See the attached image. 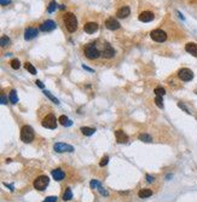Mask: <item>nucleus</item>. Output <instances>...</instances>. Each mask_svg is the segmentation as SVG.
<instances>
[{"instance_id":"obj_1","label":"nucleus","mask_w":197,"mask_h":202,"mask_svg":"<svg viewBox=\"0 0 197 202\" xmlns=\"http://www.w3.org/2000/svg\"><path fill=\"white\" fill-rule=\"evenodd\" d=\"M84 52H85V56L91 61L99 58V56L102 55V51L98 49L96 43H90L86 45L84 47Z\"/></svg>"},{"instance_id":"obj_2","label":"nucleus","mask_w":197,"mask_h":202,"mask_svg":"<svg viewBox=\"0 0 197 202\" xmlns=\"http://www.w3.org/2000/svg\"><path fill=\"white\" fill-rule=\"evenodd\" d=\"M64 24L67 27V29L68 32H70V33H74V32H76L78 29V20H76V17H75V15L73 12H67L64 15Z\"/></svg>"},{"instance_id":"obj_3","label":"nucleus","mask_w":197,"mask_h":202,"mask_svg":"<svg viewBox=\"0 0 197 202\" xmlns=\"http://www.w3.org/2000/svg\"><path fill=\"white\" fill-rule=\"evenodd\" d=\"M35 138V133H34V130L32 126L26 125L23 126L21 130V139L23 143H32Z\"/></svg>"},{"instance_id":"obj_4","label":"nucleus","mask_w":197,"mask_h":202,"mask_svg":"<svg viewBox=\"0 0 197 202\" xmlns=\"http://www.w3.org/2000/svg\"><path fill=\"white\" fill-rule=\"evenodd\" d=\"M57 121H58V120L56 119V116L53 114H49V115H46V116L44 118V120L41 121V125H43V127H45V128L56 130Z\"/></svg>"},{"instance_id":"obj_5","label":"nucleus","mask_w":197,"mask_h":202,"mask_svg":"<svg viewBox=\"0 0 197 202\" xmlns=\"http://www.w3.org/2000/svg\"><path fill=\"white\" fill-rule=\"evenodd\" d=\"M49 183H50V179L47 176H39L36 179L34 180L33 185L36 190H39V191H43V190H45L46 186L49 185Z\"/></svg>"},{"instance_id":"obj_6","label":"nucleus","mask_w":197,"mask_h":202,"mask_svg":"<svg viewBox=\"0 0 197 202\" xmlns=\"http://www.w3.org/2000/svg\"><path fill=\"white\" fill-rule=\"evenodd\" d=\"M150 36L156 43H165L167 40V33L162 29H154L150 33Z\"/></svg>"},{"instance_id":"obj_7","label":"nucleus","mask_w":197,"mask_h":202,"mask_svg":"<svg viewBox=\"0 0 197 202\" xmlns=\"http://www.w3.org/2000/svg\"><path fill=\"white\" fill-rule=\"evenodd\" d=\"M178 76L181 81H191V80L194 79V73L189 68H181L180 70L178 72Z\"/></svg>"},{"instance_id":"obj_8","label":"nucleus","mask_w":197,"mask_h":202,"mask_svg":"<svg viewBox=\"0 0 197 202\" xmlns=\"http://www.w3.org/2000/svg\"><path fill=\"white\" fill-rule=\"evenodd\" d=\"M102 56L107 59H111L115 56V50L109 43H104L103 44V49H102Z\"/></svg>"},{"instance_id":"obj_9","label":"nucleus","mask_w":197,"mask_h":202,"mask_svg":"<svg viewBox=\"0 0 197 202\" xmlns=\"http://www.w3.org/2000/svg\"><path fill=\"white\" fill-rule=\"evenodd\" d=\"M53 149L56 153H73L74 151V147L69 145V144L65 143H56L53 145Z\"/></svg>"},{"instance_id":"obj_10","label":"nucleus","mask_w":197,"mask_h":202,"mask_svg":"<svg viewBox=\"0 0 197 202\" xmlns=\"http://www.w3.org/2000/svg\"><path fill=\"white\" fill-rule=\"evenodd\" d=\"M39 28H40V30H41V32H52V30H55L57 28V24H56L55 21L46 20V21H44L41 23V24H40Z\"/></svg>"},{"instance_id":"obj_11","label":"nucleus","mask_w":197,"mask_h":202,"mask_svg":"<svg viewBox=\"0 0 197 202\" xmlns=\"http://www.w3.org/2000/svg\"><path fill=\"white\" fill-rule=\"evenodd\" d=\"M105 27L108 28L109 30H117L119 28L121 27V24L119 23L117 20L114 18V17H110V18H108L105 21Z\"/></svg>"},{"instance_id":"obj_12","label":"nucleus","mask_w":197,"mask_h":202,"mask_svg":"<svg viewBox=\"0 0 197 202\" xmlns=\"http://www.w3.org/2000/svg\"><path fill=\"white\" fill-rule=\"evenodd\" d=\"M139 21L140 22H144V23H148V22H151L154 18H155V15L152 12H150V11H143L139 15Z\"/></svg>"},{"instance_id":"obj_13","label":"nucleus","mask_w":197,"mask_h":202,"mask_svg":"<svg viewBox=\"0 0 197 202\" xmlns=\"http://www.w3.org/2000/svg\"><path fill=\"white\" fill-rule=\"evenodd\" d=\"M98 28H99V26H98L97 22H87L84 26V30L87 34H93L98 30Z\"/></svg>"},{"instance_id":"obj_14","label":"nucleus","mask_w":197,"mask_h":202,"mask_svg":"<svg viewBox=\"0 0 197 202\" xmlns=\"http://www.w3.org/2000/svg\"><path fill=\"white\" fill-rule=\"evenodd\" d=\"M38 29L36 28H33V27H29V28H27V29L24 30V39L26 40H32V39H34V38H36V35H38Z\"/></svg>"},{"instance_id":"obj_15","label":"nucleus","mask_w":197,"mask_h":202,"mask_svg":"<svg viewBox=\"0 0 197 202\" xmlns=\"http://www.w3.org/2000/svg\"><path fill=\"white\" fill-rule=\"evenodd\" d=\"M51 174H52V177H53V179H55V180H57V182H61V180H63V179H64V177H65V173H64V171L61 170V168L52 170Z\"/></svg>"},{"instance_id":"obj_16","label":"nucleus","mask_w":197,"mask_h":202,"mask_svg":"<svg viewBox=\"0 0 197 202\" xmlns=\"http://www.w3.org/2000/svg\"><path fill=\"white\" fill-rule=\"evenodd\" d=\"M131 15V9L128 6H122L116 11V17L117 18H126Z\"/></svg>"},{"instance_id":"obj_17","label":"nucleus","mask_w":197,"mask_h":202,"mask_svg":"<svg viewBox=\"0 0 197 202\" xmlns=\"http://www.w3.org/2000/svg\"><path fill=\"white\" fill-rule=\"evenodd\" d=\"M115 137H116V142L120 143V144L126 143L127 141H128V136H127L122 130H117V131H115Z\"/></svg>"},{"instance_id":"obj_18","label":"nucleus","mask_w":197,"mask_h":202,"mask_svg":"<svg viewBox=\"0 0 197 202\" xmlns=\"http://www.w3.org/2000/svg\"><path fill=\"white\" fill-rule=\"evenodd\" d=\"M185 50H186V52L192 55L194 57H197V45L195 43H188L185 45Z\"/></svg>"},{"instance_id":"obj_19","label":"nucleus","mask_w":197,"mask_h":202,"mask_svg":"<svg viewBox=\"0 0 197 202\" xmlns=\"http://www.w3.org/2000/svg\"><path fill=\"white\" fill-rule=\"evenodd\" d=\"M58 121H59V124L62 126H65V127H69V126L73 125V121L69 119L68 116H65V115H62V116H59Z\"/></svg>"},{"instance_id":"obj_20","label":"nucleus","mask_w":197,"mask_h":202,"mask_svg":"<svg viewBox=\"0 0 197 202\" xmlns=\"http://www.w3.org/2000/svg\"><path fill=\"white\" fill-rule=\"evenodd\" d=\"M151 195H152V190H150V189H142V190H139V193H138V196L140 199H148Z\"/></svg>"},{"instance_id":"obj_21","label":"nucleus","mask_w":197,"mask_h":202,"mask_svg":"<svg viewBox=\"0 0 197 202\" xmlns=\"http://www.w3.org/2000/svg\"><path fill=\"white\" fill-rule=\"evenodd\" d=\"M80 131H81V133H82L84 136H87V137H90V136H92V134H94V132H96L94 128L87 127V126H84V127H81Z\"/></svg>"},{"instance_id":"obj_22","label":"nucleus","mask_w":197,"mask_h":202,"mask_svg":"<svg viewBox=\"0 0 197 202\" xmlns=\"http://www.w3.org/2000/svg\"><path fill=\"white\" fill-rule=\"evenodd\" d=\"M73 199V193H72V189L70 188H67L64 194H63V200L64 201H70Z\"/></svg>"},{"instance_id":"obj_23","label":"nucleus","mask_w":197,"mask_h":202,"mask_svg":"<svg viewBox=\"0 0 197 202\" xmlns=\"http://www.w3.org/2000/svg\"><path fill=\"white\" fill-rule=\"evenodd\" d=\"M10 102L12 103V104H16L17 102H18V97H17V92L15 90H11L10 91Z\"/></svg>"},{"instance_id":"obj_24","label":"nucleus","mask_w":197,"mask_h":202,"mask_svg":"<svg viewBox=\"0 0 197 202\" xmlns=\"http://www.w3.org/2000/svg\"><path fill=\"white\" fill-rule=\"evenodd\" d=\"M24 68H26L27 70L29 72L30 74H33V75H35V74H36V69L34 68V66L32 64V63H29V62H26V63H24Z\"/></svg>"},{"instance_id":"obj_25","label":"nucleus","mask_w":197,"mask_h":202,"mask_svg":"<svg viewBox=\"0 0 197 202\" xmlns=\"http://www.w3.org/2000/svg\"><path fill=\"white\" fill-rule=\"evenodd\" d=\"M139 139H140L142 142H145V143L152 142L151 136H149V134H146V133H142V134H139Z\"/></svg>"},{"instance_id":"obj_26","label":"nucleus","mask_w":197,"mask_h":202,"mask_svg":"<svg viewBox=\"0 0 197 202\" xmlns=\"http://www.w3.org/2000/svg\"><path fill=\"white\" fill-rule=\"evenodd\" d=\"M57 7H58V5H57V3L55 1V0H52V1L49 4V6H47V11H49L50 14H52V12H55Z\"/></svg>"},{"instance_id":"obj_27","label":"nucleus","mask_w":197,"mask_h":202,"mask_svg":"<svg viewBox=\"0 0 197 202\" xmlns=\"http://www.w3.org/2000/svg\"><path fill=\"white\" fill-rule=\"evenodd\" d=\"M44 93H45V96H47L49 98H50V99L52 101V102H53V103H56V104H59V101L58 99H57V98L53 96V95H51V92L50 91H47V90H45L44 91Z\"/></svg>"},{"instance_id":"obj_28","label":"nucleus","mask_w":197,"mask_h":202,"mask_svg":"<svg viewBox=\"0 0 197 202\" xmlns=\"http://www.w3.org/2000/svg\"><path fill=\"white\" fill-rule=\"evenodd\" d=\"M154 93H155L156 96H160V97H163V96L166 95V90H165L163 87H156V89L154 90Z\"/></svg>"},{"instance_id":"obj_29","label":"nucleus","mask_w":197,"mask_h":202,"mask_svg":"<svg viewBox=\"0 0 197 202\" xmlns=\"http://www.w3.org/2000/svg\"><path fill=\"white\" fill-rule=\"evenodd\" d=\"M10 64H11V68L15 69V70H17V69H20V67H21V63H20V61H18V59H12V61L10 62Z\"/></svg>"},{"instance_id":"obj_30","label":"nucleus","mask_w":197,"mask_h":202,"mask_svg":"<svg viewBox=\"0 0 197 202\" xmlns=\"http://www.w3.org/2000/svg\"><path fill=\"white\" fill-rule=\"evenodd\" d=\"M10 44V38L9 36H6V35H3L1 36V39H0V45L3 46H6V45H9Z\"/></svg>"},{"instance_id":"obj_31","label":"nucleus","mask_w":197,"mask_h":202,"mask_svg":"<svg viewBox=\"0 0 197 202\" xmlns=\"http://www.w3.org/2000/svg\"><path fill=\"white\" fill-rule=\"evenodd\" d=\"M155 104L157 105L159 108H163V101H162V97H160V96H156V98H155Z\"/></svg>"},{"instance_id":"obj_32","label":"nucleus","mask_w":197,"mask_h":202,"mask_svg":"<svg viewBox=\"0 0 197 202\" xmlns=\"http://www.w3.org/2000/svg\"><path fill=\"white\" fill-rule=\"evenodd\" d=\"M109 162V156L108 155H105V156H103L102 160H101V162H99V166L101 167H104V166H107Z\"/></svg>"},{"instance_id":"obj_33","label":"nucleus","mask_w":197,"mask_h":202,"mask_svg":"<svg viewBox=\"0 0 197 202\" xmlns=\"http://www.w3.org/2000/svg\"><path fill=\"white\" fill-rule=\"evenodd\" d=\"M101 185V183L98 182V180H96V179H93V180H91V183H90V186H91V189H98V186Z\"/></svg>"},{"instance_id":"obj_34","label":"nucleus","mask_w":197,"mask_h":202,"mask_svg":"<svg viewBox=\"0 0 197 202\" xmlns=\"http://www.w3.org/2000/svg\"><path fill=\"white\" fill-rule=\"evenodd\" d=\"M98 191H99V193H101V195H103V196H108V195H109V193H108L107 190L102 186V184H101L99 186H98Z\"/></svg>"},{"instance_id":"obj_35","label":"nucleus","mask_w":197,"mask_h":202,"mask_svg":"<svg viewBox=\"0 0 197 202\" xmlns=\"http://www.w3.org/2000/svg\"><path fill=\"white\" fill-rule=\"evenodd\" d=\"M43 202H57V196H49Z\"/></svg>"},{"instance_id":"obj_36","label":"nucleus","mask_w":197,"mask_h":202,"mask_svg":"<svg viewBox=\"0 0 197 202\" xmlns=\"http://www.w3.org/2000/svg\"><path fill=\"white\" fill-rule=\"evenodd\" d=\"M0 101H1V104H6L7 103V98L4 96V93L0 95Z\"/></svg>"},{"instance_id":"obj_37","label":"nucleus","mask_w":197,"mask_h":202,"mask_svg":"<svg viewBox=\"0 0 197 202\" xmlns=\"http://www.w3.org/2000/svg\"><path fill=\"white\" fill-rule=\"evenodd\" d=\"M0 4H1L3 6H6V5L11 4V0H0Z\"/></svg>"},{"instance_id":"obj_38","label":"nucleus","mask_w":197,"mask_h":202,"mask_svg":"<svg viewBox=\"0 0 197 202\" xmlns=\"http://www.w3.org/2000/svg\"><path fill=\"white\" fill-rule=\"evenodd\" d=\"M178 107H179V108H181V109H184V110H185V111H186L188 114H190V111L188 110V108H186V107H185V105L183 104V103H178Z\"/></svg>"},{"instance_id":"obj_39","label":"nucleus","mask_w":197,"mask_h":202,"mask_svg":"<svg viewBox=\"0 0 197 202\" xmlns=\"http://www.w3.org/2000/svg\"><path fill=\"white\" fill-rule=\"evenodd\" d=\"M154 180H155L154 177H151L150 174H146V182H148V183H152Z\"/></svg>"},{"instance_id":"obj_40","label":"nucleus","mask_w":197,"mask_h":202,"mask_svg":"<svg viewBox=\"0 0 197 202\" xmlns=\"http://www.w3.org/2000/svg\"><path fill=\"white\" fill-rule=\"evenodd\" d=\"M35 84H36V86H38V87H40V89H44V84H43L41 81H40V80H36V81H35Z\"/></svg>"},{"instance_id":"obj_41","label":"nucleus","mask_w":197,"mask_h":202,"mask_svg":"<svg viewBox=\"0 0 197 202\" xmlns=\"http://www.w3.org/2000/svg\"><path fill=\"white\" fill-rule=\"evenodd\" d=\"M4 185H5V186H7V188H10L11 191H13V185H10V184H7V183H4Z\"/></svg>"},{"instance_id":"obj_42","label":"nucleus","mask_w":197,"mask_h":202,"mask_svg":"<svg viewBox=\"0 0 197 202\" xmlns=\"http://www.w3.org/2000/svg\"><path fill=\"white\" fill-rule=\"evenodd\" d=\"M82 68H84V69H86V70H88V72H91V73H93V69H91V68H88L87 66H85V64H84V66H82Z\"/></svg>"},{"instance_id":"obj_43","label":"nucleus","mask_w":197,"mask_h":202,"mask_svg":"<svg viewBox=\"0 0 197 202\" xmlns=\"http://www.w3.org/2000/svg\"><path fill=\"white\" fill-rule=\"evenodd\" d=\"M59 9H61V10H64V9H65V6H64V5H61Z\"/></svg>"}]
</instances>
